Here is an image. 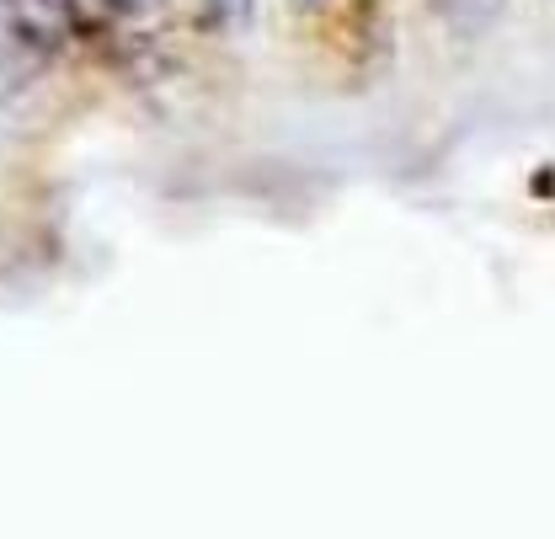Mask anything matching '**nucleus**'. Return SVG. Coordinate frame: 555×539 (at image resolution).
<instances>
[{
  "label": "nucleus",
  "mask_w": 555,
  "mask_h": 539,
  "mask_svg": "<svg viewBox=\"0 0 555 539\" xmlns=\"http://www.w3.org/2000/svg\"><path fill=\"white\" fill-rule=\"evenodd\" d=\"M5 5H11V16H16L27 33H38V38H54L69 22V0H5Z\"/></svg>",
  "instance_id": "f257e3e1"
},
{
  "label": "nucleus",
  "mask_w": 555,
  "mask_h": 539,
  "mask_svg": "<svg viewBox=\"0 0 555 539\" xmlns=\"http://www.w3.org/2000/svg\"><path fill=\"white\" fill-rule=\"evenodd\" d=\"M294 5H321V0H294Z\"/></svg>",
  "instance_id": "f03ea898"
},
{
  "label": "nucleus",
  "mask_w": 555,
  "mask_h": 539,
  "mask_svg": "<svg viewBox=\"0 0 555 539\" xmlns=\"http://www.w3.org/2000/svg\"><path fill=\"white\" fill-rule=\"evenodd\" d=\"M124 5H144V0H124Z\"/></svg>",
  "instance_id": "7ed1b4c3"
}]
</instances>
